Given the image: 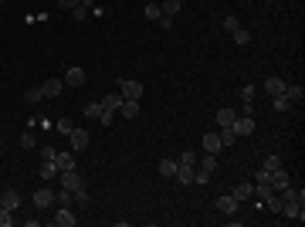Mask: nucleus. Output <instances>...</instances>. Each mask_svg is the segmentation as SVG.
Returning a JSON list of instances; mask_svg holds the SVG:
<instances>
[{
    "label": "nucleus",
    "mask_w": 305,
    "mask_h": 227,
    "mask_svg": "<svg viewBox=\"0 0 305 227\" xmlns=\"http://www.w3.org/2000/svg\"><path fill=\"white\" fill-rule=\"evenodd\" d=\"M119 105H122V95H119V92H109V95L102 98V115H98V119L109 126V122H112V115L119 112Z\"/></svg>",
    "instance_id": "f257e3e1"
},
{
    "label": "nucleus",
    "mask_w": 305,
    "mask_h": 227,
    "mask_svg": "<svg viewBox=\"0 0 305 227\" xmlns=\"http://www.w3.org/2000/svg\"><path fill=\"white\" fill-rule=\"evenodd\" d=\"M85 180H81V173L78 170H61L58 173V190H78Z\"/></svg>",
    "instance_id": "f03ea898"
},
{
    "label": "nucleus",
    "mask_w": 305,
    "mask_h": 227,
    "mask_svg": "<svg viewBox=\"0 0 305 227\" xmlns=\"http://www.w3.org/2000/svg\"><path fill=\"white\" fill-rule=\"evenodd\" d=\"M119 95H122V98H136V102H139V98H143V81L122 78V81H119Z\"/></svg>",
    "instance_id": "7ed1b4c3"
},
{
    "label": "nucleus",
    "mask_w": 305,
    "mask_h": 227,
    "mask_svg": "<svg viewBox=\"0 0 305 227\" xmlns=\"http://www.w3.org/2000/svg\"><path fill=\"white\" fill-rule=\"evenodd\" d=\"M282 214H285L288 221H299V224L305 221V207L299 200H282Z\"/></svg>",
    "instance_id": "20e7f679"
},
{
    "label": "nucleus",
    "mask_w": 305,
    "mask_h": 227,
    "mask_svg": "<svg viewBox=\"0 0 305 227\" xmlns=\"http://www.w3.org/2000/svg\"><path fill=\"white\" fill-rule=\"evenodd\" d=\"M230 132H234V136H251V132H254V119H251V115H237V119L230 122Z\"/></svg>",
    "instance_id": "39448f33"
},
{
    "label": "nucleus",
    "mask_w": 305,
    "mask_h": 227,
    "mask_svg": "<svg viewBox=\"0 0 305 227\" xmlns=\"http://www.w3.org/2000/svg\"><path fill=\"white\" fill-rule=\"evenodd\" d=\"M65 85H72V88H81L85 81H88V75H85V68H78V65H72L68 72H65V78H61Z\"/></svg>",
    "instance_id": "423d86ee"
},
{
    "label": "nucleus",
    "mask_w": 305,
    "mask_h": 227,
    "mask_svg": "<svg viewBox=\"0 0 305 227\" xmlns=\"http://www.w3.org/2000/svg\"><path fill=\"white\" fill-rule=\"evenodd\" d=\"M237 207H241V204H237L230 193H221V197H217V214H224V217H234V214H237Z\"/></svg>",
    "instance_id": "0eeeda50"
},
{
    "label": "nucleus",
    "mask_w": 305,
    "mask_h": 227,
    "mask_svg": "<svg viewBox=\"0 0 305 227\" xmlns=\"http://www.w3.org/2000/svg\"><path fill=\"white\" fill-rule=\"evenodd\" d=\"M0 207L17 210V207H20V193H17V190H0Z\"/></svg>",
    "instance_id": "6e6552de"
},
{
    "label": "nucleus",
    "mask_w": 305,
    "mask_h": 227,
    "mask_svg": "<svg viewBox=\"0 0 305 227\" xmlns=\"http://www.w3.org/2000/svg\"><path fill=\"white\" fill-rule=\"evenodd\" d=\"M34 204H38V207H51V204H55V187H41V190H34Z\"/></svg>",
    "instance_id": "1a4fd4ad"
},
{
    "label": "nucleus",
    "mask_w": 305,
    "mask_h": 227,
    "mask_svg": "<svg viewBox=\"0 0 305 227\" xmlns=\"http://www.w3.org/2000/svg\"><path fill=\"white\" fill-rule=\"evenodd\" d=\"M61 88H65V81H61V78H51V81H44V85H41L44 98H58V95H61Z\"/></svg>",
    "instance_id": "9d476101"
},
{
    "label": "nucleus",
    "mask_w": 305,
    "mask_h": 227,
    "mask_svg": "<svg viewBox=\"0 0 305 227\" xmlns=\"http://www.w3.org/2000/svg\"><path fill=\"white\" fill-rule=\"evenodd\" d=\"M268 187H271V190H285V187H288V173H285V170L268 173Z\"/></svg>",
    "instance_id": "9b49d317"
},
{
    "label": "nucleus",
    "mask_w": 305,
    "mask_h": 227,
    "mask_svg": "<svg viewBox=\"0 0 305 227\" xmlns=\"http://www.w3.org/2000/svg\"><path fill=\"white\" fill-rule=\"evenodd\" d=\"M68 136H72V152H81L88 146V132H85V129H72Z\"/></svg>",
    "instance_id": "f8f14e48"
},
{
    "label": "nucleus",
    "mask_w": 305,
    "mask_h": 227,
    "mask_svg": "<svg viewBox=\"0 0 305 227\" xmlns=\"http://www.w3.org/2000/svg\"><path fill=\"white\" fill-rule=\"evenodd\" d=\"M224 143H221V132H207L204 136V152H221Z\"/></svg>",
    "instance_id": "ddd939ff"
},
{
    "label": "nucleus",
    "mask_w": 305,
    "mask_h": 227,
    "mask_svg": "<svg viewBox=\"0 0 305 227\" xmlns=\"http://www.w3.org/2000/svg\"><path fill=\"white\" fill-rule=\"evenodd\" d=\"M75 214H72V210H68V207H58V214H55V224L58 227H75Z\"/></svg>",
    "instance_id": "4468645a"
},
{
    "label": "nucleus",
    "mask_w": 305,
    "mask_h": 227,
    "mask_svg": "<svg viewBox=\"0 0 305 227\" xmlns=\"http://www.w3.org/2000/svg\"><path fill=\"white\" fill-rule=\"evenodd\" d=\"M55 166H58V173L61 170H75V152H55Z\"/></svg>",
    "instance_id": "2eb2a0df"
},
{
    "label": "nucleus",
    "mask_w": 305,
    "mask_h": 227,
    "mask_svg": "<svg viewBox=\"0 0 305 227\" xmlns=\"http://www.w3.org/2000/svg\"><path fill=\"white\" fill-rule=\"evenodd\" d=\"M173 176H176V183H183V187H187V183H193V166L176 163V173H173Z\"/></svg>",
    "instance_id": "dca6fc26"
},
{
    "label": "nucleus",
    "mask_w": 305,
    "mask_h": 227,
    "mask_svg": "<svg viewBox=\"0 0 305 227\" xmlns=\"http://www.w3.org/2000/svg\"><path fill=\"white\" fill-rule=\"evenodd\" d=\"M282 95H285L292 105H299V102L305 98V88H302V85H285V92H282Z\"/></svg>",
    "instance_id": "f3484780"
},
{
    "label": "nucleus",
    "mask_w": 305,
    "mask_h": 227,
    "mask_svg": "<svg viewBox=\"0 0 305 227\" xmlns=\"http://www.w3.org/2000/svg\"><path fill=\"white\" fill-rule=\"evenodd\" d=\"M285 85H288L285 78H268V81H265V92L275 98V95H282V92H285Z\"/></svg>",
    "instance_id": "a211bd4d"
},
{
    "label": "nucleus",
    "mask_w": 305,
    "mask_h": 227,
    "mask_svg": "<svg viewBox=\"0 0 305 227\" xmlns=\"http://www.w3.org/2000/svg\"><path fill=\"white\" fill-rule=\"evenodd\" d=\"M119 112H122L126 119H136V115H139V102H136V98H122Z\"/></svg>",
    "instance_id": "6ab92c4d"
},
{
    "label": "nucleus",
    "mask_w": 305,
    "mask_h": 227,
    "mask_svg": "<svg viewBox=\"0 0 305 227\" xmlns=\"http://www.w3.org/2000/svg\"><path fill=\"white\" fill-rule=\"evenodd\" d=\"M38 173H41V180H44V183H51V180L58 176V166H55V159H44Z\"/></svg>",
    "instance_id": "aec40b11"
},
{
    "label": "nucleus",
    "mask_w": 305,
    "mask_h": 227,
    "mask_svg": "<svg viewBox=\"0 0 305 227\" xmlns=\"http://www.w3.org/2000/svg\"><path fill=\"white\" fill-rule=\"evenodd\" d=\"M251 193H254V187H251V183H237V187L230 190V197H234L237 204H244V200H248Z\"/></svg>",
    "instance_id": "412c9836"
},
{
    "label": "nucleus",
    "mask_w": 305,
    "mask_h": 227,
    "mask_svg": "<svg viewBox=\"0 0 305 227\" xmlns=\"http://www.w3.org/2000/svg\"><path fill=\"white\" fill-rule=\"evenodd\" d=\"M234 119H237V112H234V109H217V126H221V129H230V122H234Z\"/></svg>",
    "instance_id": "4be33fe9"
},
{
    "label": "nucleus",
    "mask_w": 305,
    "mask_h": 227,
    "mask_svg": "<svg viewBox=\"0 0 305 227\" xmlns=\"http://www.w3.org/2000/svg\"><path fill=\"white\" fill-rule=\"evenodd\" d=\"M159 14H163V17H176V14H180V0H163Z\"/></svg>",
    "instance_id": "5701e85b"
},
{
    "label": "nucleus",
    "mask_w": 305,
    "mask_h": 227,
    "mask_svg": "<svg viewBox=\"0 0 305 227\" xmlns=\"http://www.w3.org/2000/svg\"><path fill=\"white\" fill-rule=\"evenodd\" d=\"M41 98H44V92H41V85H34V88H27V92H24V102H27V105H38Z\"/></svg>",
    "instance_id": "b1692460"
},
{
    "label": "nucleus",
    "mask_w": 305,
    "mask_h": 227,
    "mask_svg": "<svg viewBox=\"0 0 305 227\" xmlns=\"http://www.w3.org/2000/svg\"><path fill=\"white\" fill-rule=\"evenodd\" d=\"M81 115H85V119H98V115H102V102H88V105L81 109Z\"/></svg>",
    "instance_id": "393cba45"
},
{
    "label": "nucleus",
    "mask_w": 305,
    "mask_h": 227,
    "mask_svg": "<svg viewBox=\"0 0 305 227\" xmlns=\"http://www.w3.org/2000/svg\"><path fill=\"white\" fill-rule=\"evenodd\" d=\"M261 170H265V173H275V170H282V156H275V152H271V156L261 163Z\"/></svg>",
    "instance_id": "a878e982"
},
{
    "label": "nucleus",
    "mask_w": 305,
    "mask_h": 227,
    "mask_svg": "<svg viewBox=\"0 0 305 227\" xmlns=\"http://www.w3.org/2000/svg\"><path fill=\"white\" fill-rule=\"evenodd\" d=\"M271 109H275V112H288V109H292V102H288L285 95H275V98H271Z\"/></svg>",
    "instance_id": "bb28decb"
},
{
    "label": "nucleus",
    "mask_w": 305,
    "mask_h": 227,
    "mask_svg": "<svg viewBox=\"0 0 305 227\" xmlns=\"http://www.w3.org/2000/svg\"><path fill=\"white\" fill-rule=\"evenodd\" d=\"M214 166H217V152H204V159H200V170L214 173Z\"/></svg>",
    "instance_id": "cd10ccee"
},
{
    "label": "nucleus",
    "mask_w": 305,
    "mask_h": 227,
    "mask_svg": "<svg viewBox=\"0 0 305 227\" xmlns=\"http://www.w3.org/2000/svg\"><path fill=\"white\" fill-rule=\"evenodd\" d=\"M176 173V159H159V176H173Z\"/></svg>",
    "instance_id": "c85d7f7f"
},
{
    "label": "nucleus",
    "mask_w": 305,
    "mask_h": 227,
    "mask_svg": "<svg viewBox=\"0 0 305 227\" xmlns=\"http://www.w3.org/2000/svg\"><path fill=\"white\" fill-rule=\"evenodd\" d=\"M265 207H268L271 214H282V197H275V193H271V197L265 200Z\"/></svg>",
    "instance_id": "c756f323"
},
{
    "label": "nucleus",
    "mask_w": 305,
    "mask_h": 227,
    "mask_svg": "<svg viewBox=\"0 0 305 227\" xmlns=\"http://www.w3.org/2000/svg\"><path fill=\"white\" fill-rule=\"evenodd\" d=\"M230 34H234L237 44H248V41H251V31H244V27H237V31H230Z\"/></svg>",
    "instance_id": "7c9ffc66"
},
{
    "label": "nucleus",
    "mask_w": 305,
    "mask_h": 227,
    "mask_svg": "<svg viewBox=\"0 0 305 227\" xmlns=\"http://www.w3.org/2000/svg\"><path fill=\"white\" fill-rule=\"evenodd\" d=\"M58 204H61V207L75 204V193H72V190H58Z\"/></svg>",
    "instance_id": "2f4dec72"
},
{
    "label": "nucleus",
    "mask_w": 305,
    "mask_h": 227,
    "mask_svg": "<svg viewBox=\"0 0 305 227\" xmlns=\"http://www.w3.org/2000/svg\"><path fill=\"white\" fill-rule=\"evenodd\" d=\"M10 224H14V210L0 207V227H10Z\"/></svg>",
    "instance_id": "473e14b6"
},
{
    "label": "nucleus",
    "mask_w": 305,
    "mask_h": 227,
    "mask_svg": "<svg viewBox=\"0 0 305 227\" xmlns=\"http://www.w3.org/2000/svg\"><path fill=\"white\" fill-rule=\"evenodd\" d=\"M72 193H75V204H81V207L88 204V190H85V183H81L78 190H72Z\"/></svg>",
    "instance_id": "72a5a7b5"
},
{
    "label": "nucleus",
    "mask_w": 305,
    "mask_h": 227,
    "mask_svg": "<svg viewBox=\"0 0 305 227\" xmlns=\"http://www.w3.org/2000/svg\"><path fill=\"white\" fill-rule=\"evenodd\" d=\"M55 129H58L61 136H68V132H72L75 126H72V119H58V126H55Z\"/></svg>",
    "instance_id": "f704fd0d"
},
{
    "label": "nucleus",
    "mask_w": 305,
    "mask_h": 227,
    "mask_svg": "<svg viewBox=\"0 0 305 227\" xmlns=\"http://www.w3.org/2000/svg\"><path fill=\"white\" fill-rule=\"evenodd\" d=\"M221 27H224V31H237L241 24H237V17L230 14V17H224V20H221Z\"/></svg>",
    "instance_id": "c9c22d12"
},
{
    "label": "nucleus",
    "mask_w": 305,
    "mask_h": 227,
    "mask_svg": "<svg viewBox=\"0 0 305 227\" xmlns=\"http://www.w3.org/2000/svg\"><path fill=\"white\" fill-rule=\"evenodd\" d=\"M143 14H146V20H159V7H156V3H146Z\"/></svg>",
    "instance_id": "e433bc0d"
},
{
    "label": "nucleus",
    "mask_w": 305,
    "mask_h": 227,
    "mask_svg": "<svg viewBox=\"0 0 305 227\" xmlns=\"http://www.w3.org/2000/svg\"><path fill=\"white\" fill-rule=\"evenodd\" d=\"M234 139H237V136H234L230 129H221V143H224V146H234Z\"/></svg>",
    "instance_id": "4c0bfd02"
},
{
    "label": "nucleus",
    "mask_w": 305,
    "mask_h": 227,
    "mask_svg": "<svg viewBox=\"0 0 305 227\" xmlns=\"http://www.w3.org/2000/svg\"><path fill=\"white\" fill-rule=\"evenodd\" d=\"M20 146H24V150H34L38 143H34V136H31V132H24V136H20Z\"/></svg>",
    "instance_id": "58836bf2"
},
{
    "label": "nucleus",
    "mask_w": 305,
    "mask_h": 227,
    "mask_svg": "<svg viewBox=\"0 0 305 227\" xmlns=\"http://www.w3.org/2000/svg\"><path fill=\"white\" fill-rule=\"evenodd\" d=\"M207 180H210L207 170H193V183H207Z\"/></svg>",
    "instance_id": "ea45409f"
},
{
    "label": "nucleus",
    "mask_w": 305,
    "mask_h": 227,
    "mask_svg": "<svg viewBox=\"0 0 305 227\" xmlns=\"http://www.w3.org/2000/svg\"><path fill=\"white\" fill-rule=\"evenodd\" d=\"M176 163H187V166H193V163H197V156L187 150V152H180V159H176Z\"/></svg>",
    "instance_id": "a19ab883"
},
{
    "label": "nucleus",
    "mask_w": 305,
    "mask_h": 227,
    "mask_svg": "<svg viewBox=\"0 0 305 227\" xmlns=\"http://www.w3.org/2000/svg\"><path fill=\"white\" fill-rule=\"evenodd\" d=\"M55 152H58L55 146H41V156H44V159H55Z\"/></svg>",
    "instance_id": "79ce46f5"
},
{
    "label": "nucleus",
    "mask_w": 305,
    "mask_h": 227,
    "mask_svg": "<svg viewBox=\"0 0 305 227\" xmlns=\"http://www.w3.org/2000/svg\"><path fill=\"white\" fill-rule=\"evenodd\" d=\"M241 95H244V102H251V98H254V85H244V92H241Z\"/></svg>",
    "instance_id": "37998d69"
},
{
    "label": "nucleus",
    "mask_w": 305,
    "mask_h": 227,
    "mask_svg": "<svg viewBox=\"0 0 305 227\" xmlns=\"http://www.w3.org/2000/svg\"><path fill=\"white\" fill-rule=\"evenodd\" d=\"M58 7L61 10H72V7H78V0H58Z\"/></svg>",
    "instance_id": "c03bdc74"
},
{
    "label": "nucleus",
    "mask_w": 305,
    "mask_h": 227,
    "mask_svg": "<svg viewBox=\"0 0 305 227\" xmlns=\"http://www.w3.org/2000/svg\"><path fill=\"white\" fill-rule=\"evenodd\" d=\"M72 14H75V20H85V7L78 3V7H72Z\"/></svg>",
    "instance_id": "a18cd8bd"
},
{
    "label": "nucleus",
    "mask_w": 305,
    "mask_h": 227,
    "mask_svg": "<svg viewBox=\"0 0 305 227\" xmlns=\"http://www.w3.org/2000/svg\"><path fill=\"white\" fill-rule=\"evenodd\" d=\"M0 150H3V136H0Z\"/></svg>",
    "instance_id": "49530a36"
},
{
    "label": "nucleus",
    "mask_w": 305,
    "mask_h": 227,
    "mask_svg": "<svg viewBox=\"0 0 305 227\" xmlns=\"http://www.w3.org/2000/svg\"><path fill=\"white\" fill-rule=\"evenodd\" d=\"M0 7H3V0H0Z\"/></svg>",
    "instance_id": "de8ad7c7"
},
{
    "label": "nucleus",
    "mask_w": 305,
    "mask_h": 227,
    "mask_svg": "<svg viewBox=\"0 0 305 227\" xmlns=\"http://www.w3.org/2000/svg\"><path fill=\"white\" fill-rule=\"evenodd\" d=\"M81 3H85V0H81Z\"/></svg>",
    "instance_id": "09e8293b"
}]
</instances>
